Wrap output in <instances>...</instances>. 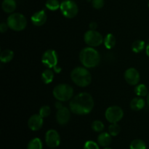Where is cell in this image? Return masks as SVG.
I'll return each mask as SVG.
<instances>
[{"label":"cell","mask_w":149,"mask_h":149,"mask_svg":"<svg viewBox=\"0 0 149 149\" xmlns=\"http://www.w3.org/2000/svg\"><path fill=\"white\" fill-rule=\"evenodd\" d=\"M135 93L139 97H145L148 94V90L145 84H140L135 87Z\"/></svg>","instance_id":"21"},{"label":"cell","mask_w":149,"mask_h":149,"mask_svg":"<svg viewBox=\"0 0 149 149\" xmlns=\"http://www.w3.org/2000/svg\"><path fill=\"white\" fill-rule=\"evenodd\" d=\"M47 19V15L45 10L36 12L34 14H33V15L31 17L32 23L36 26H43L46 23Z\"/></svg>","instance_id":"14"},{"label":"cell","mask_w":149,"mask_h":149,"mask_svg":"<svg viewBox=\"0 0 149 149\" xmlns=\"http://www.w3.org/2000/svg\"><path fill=\"white\" fill-rule=\"evenodd\" d=\"M45 5L48 10H52V11H55V10H58L61 7V4L58 0H47Z\"/></svg>","instance_id":"25"},{"label":"cell","mask_w":149,"mask_h":149,"mask_svg":"<svg viewBox=\"0 0 149 149\" xmlns=\"http://www.w3.org/2000/svg\"><path fill=\"white\" fill-rule=\"evenodd\" d=\"M84 39L85 43L91 47H96L103 43V39L101 34L95 30H89L84 33Z\"/></svg>","instance_id":"7"},{"label":"cell","mask_w":149,"mask_h":149,"mask_svg":"<svg viewBox=\"0 0 149 149\" xmlns=\"http://www.w3.org/2000/svg\"><path fill=\"white\" fill-rule=\"evenodd\" d=\"M90 26V29H91V30H95L97 28V24L95 22H91V23H90V26Z\"/></svg>","instance_id":"32"},{"label":"cell","mask_w":149,"mask_h":149,"mask_svg":"<svg viewBox=\"0 0 149 149\" xmlns=\"http://www.w3.org/2000/svg\"><path fill=\"white\" fill-rule=\"evenodd\" d=\"M146 102L144 99L141 97H135L130 102V108L134 111H140L144 109Z\"/></svg>","instance_id":"17"},{"label":"cell","mask_w":149,"mask_h":149,"mask_svg":"<svg viewBox=\"0 0 149 149\" xmlns=\"http://www.w3.org/2000/svg\"><path fill=\"white\" fill-rule=\"evenodd\" d=\"M45 141L48 147L55 148L61 143V137L55 130H49L46 132Z\"/></svg>","instance_id":"10"},{"label":"cell","mask_w":149,"mask_h":149,"mask_svg":"<svg viewBox=\"0 0 149 149\" xmlns=\"http://www.w3.org/2000/svg\"><path fill=\"white\" fill-rule=\"evenodd\" d=\"M79 60L85 68H95L100 63V54L94 47H87L80 52Z\"/></svg>","instance_id":"2"},{"label":"cell","mask_w":149,"mask_h":149,"mask_svg":"<svg viewBox=\"0 0 149 149\" xmlns=\"http://www.w3.org/2000/svg\"><path fill=\"white\" fill-rule=\"evenodd\" d=\"M145 49V42L141 39L135 40L132 45V49L135 53L142 52Z\"/></svg>","instance_id":"22"},{"label":"cell","mask_w":149,"mask_h":149,"mask_svg":"<svg viewBox=\"0 0 149 149\" xmlns=\"http://www.w3.org/2000/svg\"><path fill=\"white\" fill-rule=\"evenodd\" d=\"M13 58H14V52L10 49H4L0 54V61L4 63L10 62Z\"/></svg>","instance_id":"19"},{"label":"cell","mask_w":149,"mask_h":149,"mask_svg":"<svg viewBox=\"0 0 149 149\" xmlns=\"http://www.w3.org/2000/svg\"><path fill=\"white\" fill-rule=\"evenodd\" d=\"M116 43V38H115V36L112 33H108L105 36L104 39H103V44H104L105 47L109 49H111L113 47H114Z\"/></svg>","instance_id":"18"},{"label":"cell","mask_w":149,"mask_h":149,"mask_svg":"<svg viewBox=\"0 0 149 149\" xmlns=\"http://www.w3.org/2000/svg\"><path fill=\"white\" fill-rule=\"evenodd\" d=\"M9 29V26L8 25H7V23H1V24H0V31H1V33H4V32H6L7 31V29Z\"/></svg>","instance_id":"31"},{"label":"cell","mask_w":149,"mask_h":149,"mask_svg":"<svg viewBox=\"0 0 149 149\" xmlns=\"http://www.w3.org/2000/svg\"><path fill=\"white\" fill-rule=\"evenodd\" d=\"M103 149H111V148H107V147H106V148H103Z\"/></svg>","instance_id":"37"},{"label":"cell","mask_w":149,"mask_h":149,"mask_svg":"<svg viewBox=\"0 0 149 149\" xmlns=\"http://www.w3.org/2000/svg\"><path fill=\"white\" fill-rule=\"evenodd\" d=\"M97 143L100 146L108 147L111 143V135L109 132H101L97 137Z\"/></svg>","instance_id":"15"},{"label":"cell","mask_w":149,"mask_h":149,"mask_svg":"<svg viewBox=\"0 0 149 149\" xmlns=\"http://www.w3.org/2000/svg\"><path fill=\"white\" fill-rule=\"evenodd\" d=\"M50 113L51 109L50 107L48 106H43L42 107L40 108V109H39V114L43 118L47 117V116H49V115H50Z\"/></svg>","instance_id":"28"},{"label":"cell","mask_w":149,"mask_h":149,"mask_svg":"<svg viewBox=\"0 0 149 149\" xmlns=\"http://www.w3.org/2000/svg\"><path fill=\"white\" fill-rule=\"evenodd\" d=\"M27 149H42V143L38 138H33L29 141Z\"/></svg>","instance_id":"23"},{"label":"cell","mask_w":149,"mask_h":149,"mask_svg":"<svg viewBox=\"0 0 149 149\" xmlns=\"http://www.w3.org/2000/svg\"><path fill=\"white\" fill-rule=\"evenodd\" d=\"M9 28L15 31H20L26 29L27 20L21 13H12L7 20Z\"/></svg>","instance_id":"5"},{"label":"cell","mask_w":149,"mask_h":149,"mask_svg":"<svg viewBox=\"0 0 149 149\" xmlns=\"http://www.w3.org/2000/svg\"><path fill=\"white\" fill-rule=\"evenodd\" d=\"M130 148V149H146V144L143 140L135 139L131 142Z\"/></svg>","instance_id":"24"},{"label":"cell","mask_w":149,"mask_h":149,"mask_svg":"<svg viewBox=\"0 0 149 149\" xmlns=\"http://www.w3.org/2000/svg\"><path fill=\"white\" fill-rule=\"evenodd\" d=\"M148 6H149V3H148Z\"/></svg>","instance_id":"38"},{"label":"cell","mask_w":149,"mask_h":149,"mask_svg":"<svg viewBox=\"0 0 149 149\" xmlns=\"http://www.w3.org/2000/svg\"><path fill=\"white\" fill-rule=\"evenodd\" d=\"M146 103L148 104V107H149V92H148V94L147 95V98H146Z\"/></svg>","instance_id":"36"},{"label":"cell","mask_w":149,"mask_h":149,"mask_svg":"<svg viewBox=\"0 0 149 149\" xmlns=\"http://www.w3.org/2000/svg\"><path fill=\"white\" fill-rule=\"evenodd\" d=\"M140 74L137 69L134 68H130L126 70L125 73V79L130 85L135 86L138 84L140 81Z\"/></svg>","instance_id":"11"},{"label":"cell","mask_w":149,"mask_h":149,"mask_svg":"<svg viewBox=\"0 0 149 149\" xmlns=\"http://www.w3.org/2000/svg\"><path fill=\"white\" fill-rule=\"evenodd\" d=\"M58 62V54L54 49H48L44 52L42 57V63L48 68H54Z\"/></svg>","instance_id":"9"},{"label":"cell","mask_w":149,"mask_h":149,"mask_svg":"<svg viewBox=\"0 0 149 149\" xmlns=\"http://www.w3.org/2000/svg\"><path fill=\"white\" fill-rule=\"evenodd\" d=\"M53 71H55V73H60L61 71V68H60V67H58V66H55V68H53Z\"/></svg>","instance_id":"34"},{"label":"cell","mask_w":149,"mask_h":149,"mask_svg":"<svg viewBox=\"0 0 149 149\" xmlns=\"http://www.w3.org/2000/svg\"><path fill=\"white\" fill-rule=\"evenodd\" d=\"M52 93L54 97L59 101H68L70 99H72L74 95V89L69 84H61L55 86Z\"/></svg>","instance_id":"4"},{"label":"cell","mask_w":149,"mask_h":149,"mask_svg":"<svg viewBox=\"0 0 149 149\" xmlns=\"http://www.w3.org/2000/svg\"><path fill=\"white\" fill-rule=\"evenodd\" d=\"M71 78L74 84L81 87H87L92 81L91 74L85 67L74 68L71 73Z\"/></svg>","instance_id":"3"},{"label":"cell","mask_w":149,"mask_h":149,"mask_svg":"<svg viewBox=\"0 0 149 149\" xmlns=\"http://www.w3.org/2000/svg\"><path fill=\"white\" fill-rule=\"evenodd\" d=\"M70 111L71 110L65 106L58 109V111L56 113V121L59 125H65L68 123L71 118Z\"/></svg>","instance_id":"12"},{"label":"cell","mask_w":149,"mask_h":149,"mask_svg":"<svg viewBox=\"0 0 149 149\" xmlns=\"http://www.w3.org/2000/svg\"><path fill=\"white\" fill-rule=\"evenodd\" d=\"M60 10L63 15L67 18H74L77 15L79 12L78 6L72 0H65L62 1Z\"/></svg>","instance_id":"6"},{"label":"cell","mask_w":149,"mask_h":149,"mask_svg":"<svg viewBox=\"0 0 149 149\" xmlns=\"http://www.w3.org/2000/svg\"><path fill=\"white\" fill-rule=\"evenodd\" d=\"M54 73L50 68L45 70L42 74V79L45 84H49L53 81Z\"/></svg>","instance_id":"20"},{"label":"cell","mask_w":149,"mask_h":149,"mask_svg":"<svg viewBox=\"0 0 149 149\" xmlns=\"http://www.w3.org/2000/svg\"><path fill=\"white\" fill-rule=\"evenodd\" d=\"M63 107V103L61 101H59V100H58V101H57L56 103H55V108H56L57 109H60Z\"/></svg>","instance_id":"33"},{"label":"cell","mask_w":149,"mask_h":149,"mask_svg":"<svg viewBox=\"0 0 149 149\" xmlns=\"http://www.w3.org/2000/svg\"><path fill=\"white\" fill-rule=\"evenodd\" d=\"M1 7L4 13H13L17 7V4L15 0H4L1 4Z\"/></svg>","instance_id":"16"},{"label":"cell","mask_w":149,"mask_h":149,"mask_svg":"<svg viewBox=\"0 0 149 149\" xmlns=\"http://www.w3.org/2000/svg\"><path fill=\"white\" fill-rule=\"evenodd\" d=\"M121 131L120 126L117 123H111L109 127V132L111 136H116Z\"/></svg>","instance_id":"26"},{"label":"cell","mask_w":149,"mask_h":149,"mask_svg":"<svg viewBox=\"0 0 149 149\" xmlns=\"http://www.w3.org/2000/svg\"><path fill=\"white\" fill-rule=\"evenodd\" d=\"M84 149H100V148H99V146L95 142L88 141L84 143Z\"/></svg>","instance_id":"29"},{"label":"cell","mask_w":149,"mask_h":149,"mask_svg":"<svg viewBox=\"0 0 149 149\" xmlns=\"http://www.w3.org/2000/svg\"><path fill=\"white\" fill-rule=\"evenodd\" d=\"M69 108L71 111L76 114H87L94 108V100L89 93H79L72 97L70 101Z\"/></svg>","instance_id":"1"},{"label":"cell","mask_w":149,"mask_h":149,"mask_svg":"<svg viewBox=\"0 0 149 149\" xmlns=\"http://www.w3.org/2000/svg\"><path fill=\"white\" fill-rule=\"evenodd\" d=\"M146 55L149 57V43L147 45L146 47Z\"/></svg>","instance_id":"35"},{"label":"cell","mask_w":149,"mask_h":149,"mask_svg":"<svg viewBox=\"0 0 149 149\" xmlns=\"http://www.w3.org/2000/svg\"><path fill=\"white\" fill-rule=\"evenodd\" d=\"M106 120L110 123H117L124 116V111L119 106H110L105 112Z\"/></svg>","instance_id":"8"},{"label":"cell","mask_w":149,"mask_h":149,"mask_svg":"<svg viewBox=\"0 0 149 149\" xmlns=\"http://www.w3.org/2000/svg\"><path fill=\"white\" fill-rule=\"evenodd\" d=\"M104 0H92L93 7L96 10H100L104 6Z\"/></svg>","instance_id":"30"},{"label":"cell","mask_w":149,"mask_h":149,"mask_svg":"<svg viewBox=\"0 0 149 149\" xmlns=\"http://www.w3.org/2000/svg\"><path fill=\"white\" fill-rule=\"evenodd\" d=\"M44 118L39 114H33L28 121V126L32 131H37L42 127L44 124Z\"/></svg>","instance_id":"13"},{"label":"cell","mask_w":149,"mask_h":149,"mask_svg":"<svg viewBox=\"0 0 149 149\" xmlns=\"http://www.w3.org/2000/svg\"><path fill=\"white\" fill-rule=\"evenodd\" d=\"M92 129L97 132H100L104 130V125L100 120H95L92 123Z\"/></svg>","instance_id":"27"}]
</instances>
